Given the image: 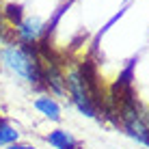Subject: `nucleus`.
Masks as SVG:
<instances>
[{"label":"nucleus","mask_w":149,"mask_h":149,"mask_svg":"<svg viewBox=\"0 0 149 149\" xmlns=\"http://www.w3.org/2000/svg\"><path fill=\"white\" fill-rule=\"evenodd\" d=\"M4 67L11 69L15 76H19L22 80H26L33 86L43 84V67H41V58L35 45L26 43H7L0 52Z\"/></svg>","instance_id":"f257e3e1"},{"label":"nucleus","mask_w":149,"mask_h":149,"mask_svg":"<svg viewBox=\"0 0 149 149\" xmlns=\"http://www.w3.org/2000/svg\"><path fill=\"white\" fill-rule=\"evenodd\" d=\"M65 82H67V93H69V97H71V102L76 104V108H78L82 115H86V117H97L100 106H97L93 93L89 91L84 78L80 76L78 67L71 69L69 74L65 76Z\"/></svg>","instance_id":"f03ea898"},{"label":"nucleus","mask_w":149,"mask_h":149,"mask_svg":"<svg viewBox=\"0 0 149 149\" xmlns=\"http://www.w3.org/2000/svg\"><path fill=\"white\" fill-rule=\"evenodd\" d=\"M45 33H48V26H45L39 17H26V19H22V24L17 26L19 43H26V45L37 43Z\"/></svg>","instance_id":"7ed1b4c3"},{"label":"nucleus","mask_w":149,"mask_h":149,"mask_svg":"<svg viewBox=\"0 0 149 149\" xmlns=\"http://www.w3.org/2000/svg\"><path fill=\"white\" fill-rule=\"evenodd\" d=\"M35 108H37L43 117H48L50 121H58L61 119V106L56 104L50 95H41L35 100Z\"/></svg>","instance_id":"20e7f679"},{"label":"nucleus","mask_w":149,"mask_h":149,"mask_svg":"<svg viewBox=\"0 0 149 149\" xmlns=\"http://www.w3.org/2000/svg\"><path fill=\"white\" fill-rule=\"evenodd\" d=\"M48 143L56 149H76L78 147V143H76V138L69 134L67 130H54L48 134Z\"/></svg>","instance_id":"39448f33"},{"label":"nucleus","mask_w":149,"mask_h":149,"mask_svg":"<svg viewBox=\"0 0 149 149\" xmlns=\"http://www.w3.org/2000/svg\"><path fill=\"white\" fill-rule=\"evenodd\" d=\"M17 138H19V132L15 130L7 119L0 117V147H7V145H11V143H17Z\"/></svg>","instance_id":"423d86ee"},{"label":"nucleus","mask_w":149,"mask_h":149,"mask_svg":"<svg viewBox=\"0 0 149 149\" xmlns=\"http://www.w3.org/2000/svg\"><path fill=\"white\" fill-rule=\"evenodd\" d=\"M4 15H7V19L13 24V26H19L22 24V7L19 4H7L4 7Z\"/></svg>","instance_id":"0eeeda50"},{"label":"nucleus","mask_w":149,"mask_h":149,"mask_svg":"<svg viewBox=\"0 0 149 149\" xmlns=\"http://www.w3.org/2000/svg\"><path fill=\"white\" fill-rule=\"evenodd\" d=\"M7 149H37L33 145H22V143H11V145H7Z\"/></svg>","instance_id":"6e6552de"},{"label":"nucleus","mask_w":149,"mask_h":149,"mask_svg":"<svg viewBox=\"0 0 149 149\" xmlns=\"http://www.w3.org/2000/svg\"><path fill=\"white\" fill-rule=\"evenodd\" d=\"M76 149H78V147H76Z\"/></svg>","instance_id":"1a4fd4ad"}]
</instances>
